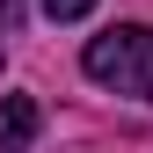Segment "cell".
I'll return each mask as SVG.
<instances>
[{
  "instance_id": "obj_4",
  "label": "cell",
  "mask_w": 153,
  "mask_h": 153,
  "mask_svg": "<svg viewBox=\"0 0 153 153\" xmlns=\"http://www.w3.org/2000/svg\"><path fill=\"white\" fill-rule=\"evenodd\" d=\"M15 15H22V0H0V22H15Z\"/></svg>"
},
{
  "instance_id": "obj_2",
  "label": "cell",
  "mask_w": 153,
  "mask_h": 153,
  "mask_svg": "<svg viewBox=\"0 0 153 153\" xmlns=\"http://www.w3.org/2000/svg\"><path fill=\"white\" fill-rule=\"evenodd\" d=\"M36 124H44V109H36V95H7V102H0V153H29Z\"/></svg>"
},
{
  "instance_id": "obj_3",
  "label": "cell",
  "mask_w": 153,
  "mask_h": 153,
  "mask_svg": "<svg viewBox=\"0 0 153 153\" xmlns=\"http://www.w3.org/2000/svg\"><path fill=\"white\" fill-rule=\"evenodd\" d=\"M88 7H95V0H44V15H51V22H80Z\"/></svg>"
},
{
  "instance_id": "obj_1",
  "label": "cell",
  "mask_w": 153,
  "mask_h": 153,
  "mask_svg": "<svg viewBox=\"0 0 153 153\" xmlns=\"http://www.w3.org/2000/svg\"><path fill=\"white\" fill-rule=\"evenodd\" d=\"M80 66H88V80H102V88H117V95L153 102V29H146V22H117V29L88 36Z\"/></svg>"
}]
</instances>
